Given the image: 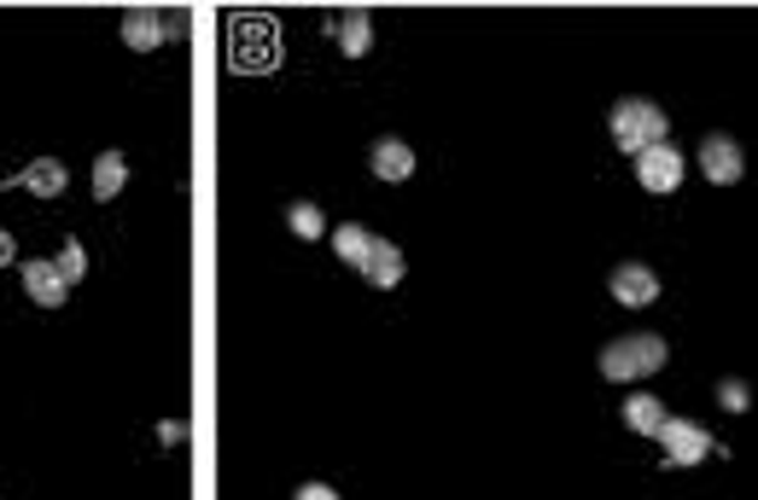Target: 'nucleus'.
<instances>
[{
    "label": "nucleus",
    "instance_id": "obj_12",
    "mask_svg": "<svg viewBox=\"0 0 758 500\" xmlns=\"http://www.w3.org/2000/svg\"><path fill=\"white\" fill-rule=\"evenodd\" d=\"M333 41H339V53H344V58H362L367 47H374V24H367V12H344V18H333Z\"/></svg>",
    "mask_w": 758,
    "mask_h": 500
},
{
    "label": "nucleus",
    "instance_id": "obj_5",
    "mask_svg": "<svg viewBox=\"0 0 758 500\" xmlns=\"http://www.w3.org/2000/svg\"><path fill=\"white\" fill-rule=\"evenodd\" d=\"M701 170H706L712 186H735V181L747 175V152L729 134H706L701 140Z\"/></svg>",
    "mask_w": 758,
    "mask_h": 500
},
{
    "label": "nucleus",
    "instance_id": "obj_6",
    "mask_svg": "<svg viewBox=\"0 0 758 500\" xmlns=\"http://www.w3.org/2000/svg\"><path fill=\"white\" fill-rule=\"evenodd\" d=\"M607 291H612L624 308H648L653 297H660V274H653L648 262H619V268L607 274Z\"/></svg>",
    "mask_w": 758,
    "mask_h": 500
},
{
    "label": "nucleus",
    "instance_id": "obj_21",
    "mask_svg": "<svg viewBox=\"0 0 758 500\" xmlns=\"http://www.w3.org/2000/svg\"><path fill=\"white\" fill-rule=\"evenodd\" d=\"M0 268H12V233L0 227Z\"/></svg>",
    "mask_w": 758,
    "mask_h": 500
},
{
    "label": "nucleus",
    "instance_id": "obj_2",
    "mask_svg": "<svg viewBox=\"0 0 758 500\" xmlns=\"http://www.w3.org/2000/svg\"><path fill=\"white\" fill-rule=\"evenodd\" d=\"M607 129H612V140H619V152H630V157H642V152H653V145H665V111L653 106V99H619L612 106V117H607Z\"/></svg>",
    "mask_w": 758,
    "mask_h": 500
},
{
    "label": "nucleus",
    "instance_id": "obj_16",
    "mask_svg": "<svg viewBox=\"0 0 758 500\" xmlns=\"http://www.w3.org/2000/svg\"><path fill=\"white\" fill-rule=\"evenodd\" d=\"M333 250L351 268H367V257H374V233L367 227H356V221H339V233H333Z\"/></svg>",
    "mask_w": 758,
    "mask_h": 500
},
{
    "label": "nucleus",
    "instance_id": "obj_1",
    "mask_svg": "<svg viewBox=\"0 0 758 500\" xmlns=\"http://www.w3.org/2000/svg\"><path fill=\"white\" fill-rule=\"evenodd\" d=\"M665 361H671L665 338H653V331H630V338H612L601 349V379L637 384V379H648V372H660Z\"/></svg>",
    "mask_w": 758,
    "mask_h": 500
},
{
    "label": "nucleus",
    "instance_id": "obj_13",
    "mask_svg": "<svg viewBox=\"0 0 758 500\" xmlns=\"http://www.w3.org/2000/svg\"><path fill=\"white\" fill-rule=\"evenodd\" d=\"M367 285H380V291H392L397 280H403V250L392 244V239H374V257H367Z\"/></svg>",
    "mask_w": 758,
    "mask_h": 500
},
{
    "label": "nucleus",
    "instance_id": "obj_7",
    "mask_svg": "<svg viewBox=\"0 0 758 500\" xmlns=\"http://www.w3.org/2000/svg\"><path fill=\"white\" fill-rule=\"evenodd\" d=\"M637 181L648 186V193H677L683 186V157L671 152V145H653V152L637 157Z\"/></svg>",
    "mask_w": 758,
    "mask_h": 500
},
{
    "label": "nucleus",
    "instance_id": "obj_15",
    "mask_svg": "<svg viewBox=\"0 0 758 500\" xmlns=\"http://www.w3.org/2000/svg\"><path fill=\"white\" fill-rule=\"evenodd\" d=\"M122 181H129V157H122V152H99V157H94V198H99V204L117 198Z\"/></svg>",
    "mask_w": 758,
    "mask_h": 500
},
{
    "label": "nucleus",
    "instance_id": "obj_10",
    "mask_svg": "<svg viewBox=\"0 0 758 500\" xmlns=\"http://www.w3.org/2000/svg\"><path fill=\"white\" fill-rule=\"evenodd\" d=\"M367 170L380 181H408L415 175V152H408L403 140H374V152H367Z\"/></svg>",
    "mask_w": 758,
    "mask_h": 500
},
{
    "label": "nucleus",
    "instance_id": "obj_19",
    "mask_svg": "<svg viewBox=\"0 0 758 500\" xmlns=\"http://www.w3.org/2000/svg\"><path fill=\"white\" fill-rule=\"evenodd\" d=\"M718 402H724L729 413H747V407H752V390H747L741 379H724V384H718Z\"/></svg>",
    "mask_w": 758,
    "mask_h": 500
},
{
    "label": "nucleus",
    "instance_id": "obj_17",
    "mask_svg": "<svg viewBox=\"0 0 758 500\" xmlns=\"http://www.w3.org/2000/svg\"><path fill=\"white\" fill-rule=\"evenodd\" d=\"M58 274H65L71 291L82 285V274H88V250H82V239H65V250H58Z\"/></svg>",
    "mask_w": 758,
    "mask_h": 500
},
{
    "label": "nucleus",
    "instance_id": "obj_8",
    "mask_svg": "<svg viewBox=\"0 0 758 500\" xmlns=\"http://www.w3.org/2000/svg\"><path fill=\"white\" fill-rule=\"evenodd\" d=\"M18 280H24L30 303H41V308H58V303L71 297V285H65V274H58V262H24V268H18Z\"/></svg>",
    "mask_w": 758,
    "mask_h": 500
},
{
    "label": "nucleus",
    "instance_id": "obj_11",
    "mask_svg": "<svg viewBox=\"0 0 758 500\" xmlns=\"http://www.w3.org/2000/svg\"><path fill=\"white\" fill-rule=\"evenodd\" d=\"M65 163H58V157H35L30 163V170L24 175H12V186H24V193H35V198H58V193H65Z\"/></svg>",
    "mask_w": 758,
    "mask_h": 500
},
{
    "label": "nucleus",
    "instance_id": "obj_14",
    "mask_svg": "<svg viewBox=\"0 0 758 500\" xmlns=\"http://www.w3.org/2000/svg\"><path fill=\"white\" fill-rule=\"evenodd\" d=\"M624 425L637 431V436H660V425H665V402L660 395H648V390H637L624 402Z\"/></svg>",
    "mask_w": 758,
    "mask_h": 500
},
{
    "label": "nucleus",
    "instance_id": "obj_20",
    "mask_svg": "<svg viewBox=\"0 0 758 500\" xmlns=\"http://www.w3.org/2000/svg\"><path fill=\"white\" fill-rule=\"evenodd\" d=\"M292 500H339V494H333V489H327V483H303V489H298Z\"/></svg>",
    "mask_w": 758,
    "mask_h": 500
},
{
    "label": "nucleus",
    "instance_id": "obj_18",
    "mask_svg": "<svg viewBox=\"0 0 758 500\" xmlns=\"http://www.w3.org/2000/svg\"><path fill=\"white\" fill-rule=\"evenodd\" d=\"M286 221H292L298 239H321V233H327V216L316 210V204H292V210H286Z\"/></svg>",
    "mask_w": 758,
    "mask_h": 500
},
{
    "label": "nucleus",
    "instance_id": "obj_3",
    "mask_svg": "<svg viewBox=\"0 0 758 500\" xmlns=\"http://www.w3.org/2000/svg\"><path fill=\"white\" fill-rule=\"evenodd\" d=\"M228 65L234 70H275L280 65V35L269 18H239L228 35Z\"/></svg>",
    "mask_w": 758,
    "mask_h": 500
},
{
    "label": "nucleus",
    "instance_id": "obj_4",
    "mask_svg": "<svg viewBox=\"0 0 758 500\" xmlns=\"http://www.w3.org/2000/svg\"><path fill=\"white\" fill-rule=\"evenodd\" d=\"M660 448H665V466H701L706 454H718L712 431L694 425V420H665L660 425Z\"/></svg>",
    "mask_w": 758,
    "mask_h": 500
},
{
    "label": "nucleus",
    "instance_id": "obj_9",
    "mask_svg": "<svg viewBox=\"0 0 758 500\" xmlns=\"http://www.w3.org/2000/svg\"><path fill=\"white\" fill-rule=\"evenodd\" d=\"M122 41H129L135 53H152L170 41V24H163V12H147V7H135L129 18H122Z\"/></svg>",
    "mask_w": 758,
    "mask_h": 500
}]
</instances>
